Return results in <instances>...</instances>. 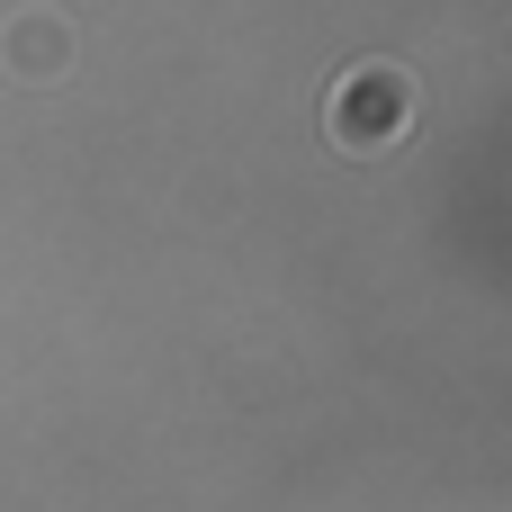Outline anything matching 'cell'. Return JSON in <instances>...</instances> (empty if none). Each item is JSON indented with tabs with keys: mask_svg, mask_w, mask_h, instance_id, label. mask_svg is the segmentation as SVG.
Returning <instances> with one entry per match:
<instances>
[{
	"mask_svg": "<svg viewBox=\"0 0 512 512\" xmlns=\"http://www.w3.org/2000/svg\"><path fill=\"white\" fill-rule=\"evenodd\" d=\"M63 18H45V9H27V18H9L0 27V63H18V72H63Z\"/></svg>",
	"mask_w": 512,
	"mask_h": 512,
	"instance_id": "obj_2",
	"label": "cell"
},
{
	"mask_svg": "<svg viewBox=\"0 0 512 512\" xmlns=\"http://www.w3.org/2000/svg\"><path fill=\"white\" fill-rule=\"evenodd\" d=\"M324 126H333L342 153H378V144H396V135L414 126V72H396V63H360V72H342Z\"/></svg>",
	"mask_w": 512,
	"mask_h": 512,
	"instance_id": "obj_1",
	"label": "cell"
}]
</instances>
